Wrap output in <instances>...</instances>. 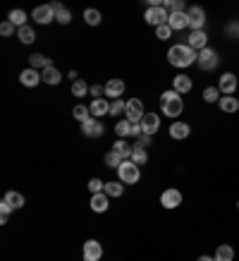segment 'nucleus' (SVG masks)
I'll return each instance as SVG.
<instances>
[{
	"label": "nucleus",
	"mask_w": 239,
	"mask_h": 261,
	"mask_svg": "<svg viewBox=\"0 0 239 261\" xmlns=\"http://www.w3.org/2000/svg\"><path fill=\"white\" fill-rule=\"evenodd\" d=\"M199 67L206 70V72H211V70H215L218 65H220V56H218V51H213V48H203L199 51Z\"/></svg>",
	"instance_id": "obj_6"
},
{
	"label": "nucleus",
	"mask_w": 239,
	"mask_h": 261,
	"mask_svg": "<svg viewBox=\"0 0 239 261\" xmlns=\"http://www.w3.org/2000/svg\"><path fill=\"white\" fill-rule=\"evenodd\" d=\"M5 202H7V204L17 211V208H22V206H24V197H22L19 192H7V194H5Z\"/></svg>",
	"instance_id": "obj_32"
},
{
	"label": "nucleus",
	"mask_w": 239,
	"mask_h": 261,
	"mask_svg": "<svg viewBox=\"0 0 239 261\" xmlns=\"http://www.w3.org/2000/svg\"><path fill=\"white\" fill-rule=\"evenodd\" d=\"M237 208H239V202H237Z\"/></svg>",
	"instance_id": "obj_51"
},
{
	"label": "nucleus",
	"mask_w": 239,
	"mask_h": 261,
	"mask_svg": "<svg viewBox=\"0 0 239 261\" xmlns=\"http://www.w3.org/2000/svg\"><path fill=\"white\" fill-rule=\"evenodd\" d=\"M84 22H86L89 27H96V24H101V12H98V10H93V7L84 10Z\"/></svg>",
	"instance_id": "obj_35"
},
{
	"label": "nucleus",
	"mask_w": 239,
	"mask_h": 261,
	"mask_svg": "<svg viewBox=\"0 0 239 261\" xmlns=\"http://www.w3.org/2000/svg\"><path fill=\"white\" fill-rule=\"evenodd\" d=\"M31 17H34L36 24H51V22L55 19V12H53L51 5H38V7H34Z\"/></svg>",
	"instance_id": "obj_10"
},
{
	"label": "nucleus",
	"mask_w": 239,
	"mask_h": 261,
	"mask_svg": "<svg viewBox=\"0 0 239 261\" xmlns=\"http://www.w3.org/2000/svg\"><path fill=\"white\" fill-rule=\"evenodd\" d=\"M117 175H120V182H122V185H134V182H139V177H141L139 166H134L132 161H122V166L117 168Z\"/></svg>",
	"instance_id": "obj_5"
},
{
	"label": "nucleus",
	"mask_w": 239,
	"mask_h": 261,
	"mask_svg": "<svg viewBox=\"0 0 239 261\" xmlns=\"http://www.w3.org/2000/svg\"><path fill=\"white\" fill-rule=\"evenodd\" d=\"M122 91H125V82H122V79H110V82L106 84V96H108V98H115V101H117V98L122 96Z\"/></svg>",
	"instance_id": "obj_19"
},
{
	"label": "nucleus",
	"mask_w": 239,
	"mask_h": 261,
	"mask_svg": "<svg viewBox=\"0 0 239 261\" xmlns=\"http://www.w3.org/2000/svg\"><path fill=\"white\" fill-rule=\"evenodd\" d=\"M203 101L206 103H220V89L218 87H206L203 89Z\"/></svg>",
	"instance_id": "obj_28"
},
{
	"label": "nucleus",
	"mask_w": 239,
	"mask_h": 261,
	"mask_svg": "<svg viewBox=\"0 0 239 261\" xmlns=\"http://www.w3.org/2000/svg\"><path fill=\"white\" fill-rule=\"evenodd\" d=\"M199 60V53L191 48V46H186V43H177V46H172L170 51H167V62L172 65V67H189V65H194Z\"/></svg>",
	"instance_id": "obj_1"
},
{
	"label": "nucleus",
	"mask_w": 239,
	"mask_h": 261,
	"mask_svg": "<svg viewBox=\"0 0 239 261\" xmlns=\"http://www.w3.org/2000/svg\"><path fill=\"white\" fill-rule=\"evenodd\" d=\"M151 146V137L148 134H141L139 139H136V149H148Z\"/></svg>",
	"instance_id": "obj_46"
},
{
	"label": "nucleus",
	"mask_w": 239,
	"mask_h": 261,
	"mask_svg": "<svg viewBox=\"0 0 239 261\" xmlns=\"http://www.w3.org/2000/svg\"><path fill=\"white\" fill-rule=\"evenodd\" d=\"M127 120L129 122H141V117H144V115H146V113H144V103H141V101H139V98H129L127 101Z\"/></svg>",
	"instance_id": "obj_8"
},
{
	"label": "nucleus",
	"mask_w": 239,
	"mask_h": 261,
	"mask_svg": "<svg viewBox=\"0 0 239 261\" xmlns=\"http://www.w3.org/2000/svg\"><path fill=\"white\" fill-rule=\"evenodd\" d=\"M227 36L239 38V22H230V24H227Z\"/></svg>",
	"instance_id": "obj_45"
},
{
	"label": "nucleus",
	"mask_w": 239,
	"mask_h": 261,
	"mask_svg": "<svg viewBox=\"0 0 239 261\" xmlns=\"http://www.w3.org/2000/svg\"><path fill=\"white\" fill-rule=\"evenodd\" d=\"M12 211H15V208L2 199V204H0V223H7V216H10Z\"/></svg>",
	"instance_id": "obj_39"
},
{
	"label": "nucleus",
	"mask_w": 239,
	"mask_h": 261,
	"mask_svg": "<svg viewBox=\"0 0 239 261\" xmlns=\"http://www.w3.org/2000/svg\"><path fill=\"white\" fill-rule=\"evenodd\" d=\"M29 65H31L34 70H46V67H51L53 62H51L46 56H41V53H34V56L29 58Z\"/></svg>",
	"instance_id": "obj_26"
},
{
	"label": "nucleus",
	"mask_w": 239,
	"mask_h": 261,
	"mask_svg": "<svg viewBox=\"0 0 239 261\" xmlns=\"http://www.w3.org/2000/svg\"><path fill=\"white\" fill-rule=\"evenodd\" d=\"M122 161H125V158H122L115 149H110L108 153H106V166H108V168H120V166H122Z\"/></svg>",
	"instance_id": "obj_30"
},
{
	"label": "nucleus",
	"mask_w": 239,
	"mask_h": 261,
	"mask_svg": "<svg viewBox=\"0 0 239 261\" xmlns=\"http://www.w3.org/2000/svg\"><path fill=\"white\" fill-rule=\"evenodd\" d=\"M129 130H132V122H129V120H122V122H117V125H115V132H117V137H120V139H122V137H127Z\"/></svg>",
	"instance_id": "obj_38"
},
{
	"label": "nucleus",
	"mask_w": 239,
	"mask_h": 261,
	"mask_svg": "<svg viewBox=\"0 0 239 261\" xmlns=\"http://www.w3.org/2000/svg\"><path fill=\"white\" fill-rule=\"evenodd\" d=\"M160 204H163V208H177L182 204V192L180 189H165L160 194Z\"/></svg>",
	"instance_id": "obj_13"
},
{
	"label": "nucleus",
	"mask_w": 239,
	"mask_h": 261,
	"mask_svg": "<svg viewBox=\"0 0 239 261\" xmlns=\"http://www.w3.org/2000/svg\"><path fill=\"white\" fill-rule=\"evenodd\" d=\"M129 161H132L134 166H144V163L148 161L146 149H136V146H134V151H132V158H129Z\"/></svg>",
	"instance_id": "obj_34"
},
{
	"label": "nucleus",
	"mask_w": 239,
	"mask_h": 261,
	"mask_svg": "<svg viewBox=\"0 0 239 261\" xmlns=\"http://www.w3.org/2000/svg\"><path fill=\"white\" fill-rule=\"evenodd\" d=\"M74 120L77 122H86L89 117H91V111H89V106H74Z\"/></svg>",
	"instance_id": "obj_33"
},
{
	"label": "nucleus",
	"mask_w": 239,
	"mask_h": 261,
	"mask_svg": "<svg viewBox=\"0 0 239 261\" xmlns=\"http://www.w3.org/2000/svg\"><path fill=\"white\" fill-rule=\"evenodd\" d=\"M17 36H19V41H22V43H27V46H29V43H34V41H36V31H34V29L27 24V27L17 29Z\"/></svg>",
	"instance_id": "obj_27"
},
{
	"label": "nucleus",
	"mask_w": 239,
	"mask_h": 261,
	"mask_svg": "<svg viewBox=\"0 0 239 261\" xmlns=\"http://www.w3.org/2000/svg\"><path fill=\"white\" fill-rule=\"evenodd\" d=\"M19 82H22V87H27V89H34L38 82H43V79H41V75H38V70L29 67V70H24V72L19 75Z\"/></svg>",
	"instance_id": "obj_15"
},
{
	"label": "nucleus",
	"mask_w": 239,
	"mask_h": 261,
	"mask_svg": "<svg viewBox=\"0 0 239 261\" xmlns=\"http://www.w3.org/2000/svg\"><path fill=\"white\" fill-rule=\"evenodd\" d=\"M51 7H53V12H55V15L60 12V10H65V5H62V2H57V0H55V2H51Z\"/></svg>",
	"instance_id": "obj_49"
},
{
	"label": "nucleus",
	"mask_w": 239,
	"mask_h": 261,
	"mask_svg": "<svg viewBox=\"0 0 239 261\" xmlns=\"http://www.w3.org/2000/svg\"><path fill=\"white\" fill-rule=\"evenodd\" d=\"M144 19H146V24H153V27L158 29V27L167 24L170 12L165 10V5H148V10L144 12Z\"/></svg>",
	"instance_id": "obj_3"
},
{
	"label": "nucleus",
	"mask_w": 239,
	"mask_h": 261,
	"mask_svg": "<svg viewBox=\"0 0 239 261\" xmlns=\"http://www.w3.org/2000/svg\"><path fill=\"white\" fill-rule=\"evenodd\" d=\"M141 130H144V134H148V137H153L156 132H158V127H160V117L156 115V113H146L144 117H141Z\"/></svg>",
	"instance_id": "obj_12"
},
{
	"label": "nucleus",
	"mask_w": 239,
	"mask_h": 261,
	"mask_svg": "<svg viewBox=\"0 0 239 261\" xmlns=\"http://www.w3.org/2000/svg\"><path fill=\"white\" fill-rule=\"evenodd\" d=\"M89 111H91V117H103V115L110 113V101H106V98H96V101H91Z\"/></svg>",
	"instance_id": "obj_18"
},
{
	"label": "nucleus",
	"mask_w": 239,
	"mask_h": 261,
	"mask_svg": "<svg viewBox=\"0 0 239 261\" xmlns=\"http://www.w3.org/2000/svg\"><path fill=\"white\" fill-rule=\"evenodd\" d=\"M55 19L60 22V24H70V19H72V12L65 7V10H60V12L55 15Z\"/></svg>",
	"instance_id": "obj_43"
},
{
	"label": "nucleus",
	"mask_w": 239,
	"mask_h": 261,
	"mask_svg": "<svg viewBox=\"0 0 239 261\" xmlns=\"http://www.w3.org/2000/svg\"><path fill=\"white\" fill-rule=\"evenodd\" d=\"M27 12H24V10H12V12H10V17H7V22H10V24H15V27H17V29H22V27H27Z\"/></svg>",
	"instance_id": "obj_25"
},
{
	"label": "nucleus",
	"mask_w": 239,
	"mask_h": 261,
	"mask_svg": "<svg viewBox=\"0 0 239 261\" xmlns=\"http://www.w3.org/2000/svg\"><path fill=\"white\" fill-rule=\"evenodd\" d=\"M41 79L46 82V84H51V87H55L62 82V75H60V70H55V65H51V67H46L43 72H41Z\"/></svg>",
	"instance_id": "obj_20"
},
{
	"label": "nucleus",
	"mask_w": 239,
	"mask_h": 261,
	"mask_svg": "<svg viewBox=\"0 0 239 261\" xmlns=\"http://www.w3.org/2000/svg\"><path fill=\"white\" fill-rule=\"evenodd\" d=\"M108 206H110V197H108L106 192L91 194V211H96V213H106Z\"/></svg>",
	"instance_id": "obj_16"
},
{
	"label": "nucleus",
	"mask_w": 239,
	"mask_h": 261,
	"mask_svg": "<svg viewBox=\"0 0 239 261\" xmlns=\"http://www.w3.org/2000/svg\"><path fill=\"white\" fill-rule=\"evenodd\" d=\"M125 111H127V103H125V101L117 98V101L110 103V115H120V113H125Z\"/></svg>",
	"instance_id": "obj_40"
},
{
	"label": "nucleus",
	"mask_w": 239,
	"mask_h": 261,
	"mask_svg": "<svg viewBox=\"0 0 239 261\" xmlns=\"http://www.w3.org/2000/svg\"><path fill=\"white\" fill-rule=\"evenodd\" d=\"M186 46H191L196 53L203 51V48H208V34L206 31H191L189 38H186Z\"/></svg>",
	"instance_id": "obj_14"
},
{
	"label": "nucleus",
	"mask_w": 239,
	"mask_h": 261,
	"mask_svg": "<svg viewBox=\"0 0 239 261\" xmlns=\"http://www.w3.org/2000/svg\"><path fill=\"white\" fill-rule=\"evenodd\" d=\"M72 93L77 96V98L86 96V93H89V87H86V82H84V79H77V82L72 84Z\"/></svg>",
	"instance_id": "obj_36"
},
{
	"label": "nucleus",
	"mask_w": 239,
	"mask_h": 261,
	"mask_svg": "<svg viewBox=\"0 0 239 261\" xmlns=\"http://www.w3.org/2000/svg\"><path fill=\"white\" fill-rule=\"evenodd\" d=\"M218 106H220V111H222V113H230V115L239 111V101L235 98V96H222Z\"/></svg>",
	"instance_id": "obj_23"
},
{
	"label": "nucleus",
	"mask_w": 239,
	"mask_h": 261,
	"mask_svg": "<svg viewBox=\"0 0 239 261\" xmlns=\"http://www.w3.org/2000/svg\"><path fill=\"white\" fill-rule=\"evenodd\" d=\"M101 93H106V87H101V84H93V87H91L93 101H96V98H101Z\"/></svg>",
	"instance_id": "obj_47"
},
{
	"label": "nucleus",
	"mask_w": 239,
	"mask_h": 261,
	"mask_svg": "<svg viewBox=\"0 0 239 261\" xmlns=\"http://www.w3.org/2000/svg\"><path fill=\"white\" fill-rule=\"evenodd\" d=\"M108 197H122L125 194V185L117 180V182H106V189H103Z\"/></svg>",
	"instance_id": "obj_29"
},
{
	"label": "nucleus",
	"mask_w": 239,
	"mask_h": 261,
	"mask_svg": "<svg viewBox=\"0 0 239 261\" xmlns=\"http://www.w3.org/2000/svg\"><path fill=\"white\" fill-rule=\"evenodd\" d=\"M167 24H170L172 31H182V29H186V27H189V22H186V10H184V12H170Z\"/></svg>",
	"instance_id": "obj_17"
},
{
	"label": "nucleus",
	"mask_w": 239,
	"mask_h": 261,
	"mask_svg": "<svg viewBox=\"0 0 239 261\" xmlns=\"http://www.w3.org/2000/svg\"><path fill=\"white\" fill-rule=\"evenodd\" d=\"M237 84H239L237 75H232V72H225V75H220L218 89H220L222 96H232V93L237 91Z\"/></svg>",
	"instance_id": "obj_7"
},
{
	"label": "nucleus",
	"mask_w": 239,
	"mask_h": 261,
	"mask_svg": "<svg viewBox=\"0 0 239 261\" xmlns=\"http://www.w3.org/2000/svg\"><path fill=\"white\" fill-rule=\"evenodd\" d=\"M186 22H189L191 31H203V27H206V10L201 5H191L186 10Z\"/></svg>",
	"instance_id": "obj_4"
},
{
	"label": "nucleus",
	"mask_w": 239,
	"mask_h": 261,
	"mask_svg": "<svg viewBox=\"0 0 239 261\" xmlns=\"http://www.w3.org/2000/svg\"><path fill=\"white\" fill-rule=\"evenodd\" d=\"M215 261H235V249L230 244H220L215 249Z\"/></svg>",
	"instance_id": "obj_24"
},
{
	"label": "nucleus",
	"mask_w": 239,
	"mask_h": 261,
	"mask_svg": "<svg viewBox=\"0 0 239 261\" xmlns=\"http://www.w3.org/2000/svg\"><path fill=\"white\" fill-rule=\"evenodd\" d=\"M156 36L163 38V41L172 36V29H170V24H163V27H158V29H156Z\"/></svg>",
	"instance_id": "obj_41"
},
{
	"label": "nucleus",
	"mask_w": 239,
	"mask_h": 261,
	"mask_svg": "<svg viewBox=\"0 0 239 261\" xmlns=\"http://www.w3.org/2000/svg\"><path fill=\"white\" fill-rule=\"evenodd\" d=\"M196 261H215V257H206V254H203V257H199Z\"/></svg>",
	"instance_id": "obj_50"
},
{
	"label": "nucleus",
	"mask_w": 239,
	"mask_h": 261,
	"mask_svg": "<svg viewBox=\"0 0 239 261\" xmlns=\"http://www.w3.org/2000/svg\"><path fill=\"white\" fill-rule=\"evenodd\" d=\"M81 254H84V261H101V257H103V247H101V242H96V240H86Z\"/></svg>",
	"instance_id": "obj_9"
},
{
	"label": "nucleus",
	"mask_w": 239,
	"mask_h": 261,
	"mask_svg": "<svg viewBox=\"0 0 239 261\" xmlns=\"http://www.w3.org/2000/svg\"><path fill=\"white\" fill-rule=\"evenodd\" d=\"M15 29H17V27H15V24H10V22H2V24H0V34H2V36H12V34H15Z\"/></svg>",
	"instance_id": "obj_44"
},
{
	"label": "nucleus",
	"mask_w": 239,
	"mask_h": 261,
	"mask_svg": "<svg viewBox=\"0 0 239 261\" xmlns=\"http://www.w3.org/2000/svg\"><path fill=\"white\" fill-rule=\"evenodd\" d=\"M144 130H141V125L139 122H132V130H129V137H141Z\"/></svg>",
	"instance_id": "obj_48"
},
{
	"label": "nucleus",
	"mask_w": 239,
	"mask_h": 261,
	"mask_svg": "<svg viewBox=\"0 0 239 261\" xmlns=\"http://www.w3.org/2000/svg\"><path fill=\"white\" fill-rule=\"evenodd\" d=\"M172 89L180 93V96H182V93H189L191 91V79H189L186 75H177L175 79H172Z\"/></svg>",
	"instance_id": "obj_22"
},
{
	"label": "nucleus",
	"mask_w": 239,
	"mask_h": 261,
	"mask_svg": "<svg viewBox=\"0 0 239 261\" xmlns=\"http://www.w3.org/2000/svg\"><path fill=\"white\" fill-rule=\"evenodd\" d=\"M112 149L117 151V153H120V156H122L125 161H129V158H132V151H134V149H132V146L127 144V142H125V139H117Z\"/></svg>",
	"instance_id": "obj_31"
},
{
	"label": "nucleus",
	"mask_w": 239,
	"mask_h": 261,
	"mask_svg": "<svg viewBox=\"0 0 239 261\" xmlns=\"http://www.w3.org/2000/svg\"><path fill=\"white\" fill-rule=\"evenodd\" d=\"M189 134H191V127L186 122H172L170 125V137L172 139H186Z\"/></svg>",
	"instance_id": "obj_21"
},
{
	"label": "nucleus",
	"mask_w": 239,
	"mask_h": 261,
	"mask_svg": "<svg viewBox=\"0 0 239 261\" xmlns=\"http://www.w3.org/2000/svg\"><path fill=\"white\" fill-rule=\"evenodd\" d=\"M163 5H165V10H172V12H184V2H180V0H170Z\"/></svg>",
	"instance_id": "obj_42"
},
{
	"label": "nucleus",
	"mask_w": 239,
	"mask_h": 261,
	"mask_svg": "<svg viewBox=\"0 0 239 261\" xmlns=\"http://www.w3.org/2000/svg\"><path fill=\"white\" fill-rule=\"evenodd\" d=\"M160 111H163V115H167V117H177V115L184 111L182 96L175 91V89L165 91L160 96Z\"/></svg>",
	"instance_id": "obj_2"
},
{
	"label": "nucleus",
	"mask_w": 239,
	"mask_h": 261,
	"mask_svg": "<svg viewBox=\"0 0 239 261\" xmlns=\"http://www.w3.org/2000/svg\"><path fill=\"white\" fill-rule=\"evenodd\" d=\"M103 122L98 120V117H89L86 122H81V132L86 134V137H91V139H98L101 134H103Z\"/></svg>",
	"instance_id": "obj_11"
},
{
	"label": "nucleus",
	"mask_w": 239,
	"mask_h": 261,
	"mask_svg": "<svg viewBox=\"0 0 239 261\" xmlns=\"http://www.w3.org/2000/svg\"><path fill=\"white\" fill-rule=\"evenodd\" d=\"M103 189H106V182H103V180H98V177H91V180H89V192H91V194H101Z\"/></svg>",
	"instance_id": "obj_37"
}]
</instances>
